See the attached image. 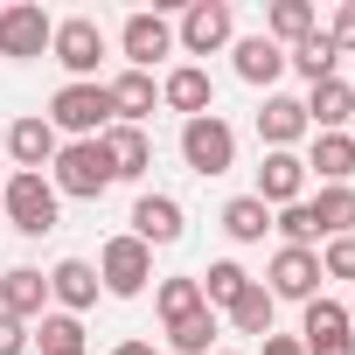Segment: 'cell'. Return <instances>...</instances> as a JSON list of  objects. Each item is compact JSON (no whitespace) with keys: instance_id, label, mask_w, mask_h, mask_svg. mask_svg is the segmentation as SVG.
<instances>
[{"instance_id":"1","label":"cell","mask_w":355,"mask_h":355,"mask_svg":"<svg viewBox=\"0 0 355 355\" xmlns=\"http://www.w3.org/2000/svg\"><path fill=\"white\" fill-rule=\"evenodd\" d=\"M49 189H56V196H77V202H98V196L112 189V153H105L98 139L56 146V160H49Z\"/></svg>"},{"instance_id":"2","label":"cell","mask_w":355,"mask_h":355,"mask_svg":"<svg viewBox=\"0 0 355 355\" xmlns=\"http://www.w3.org/2000/svg\"><path fill=\"white\" fill-rule=\"evenodd\" d=\"M56 132H70V139H105V125H112V98H105V84H63L56 98H49V112H42Z\"/></svg>"},{"instance_id":"3","label":"cell","mask_w":355,"mask_h":355,"mask_svg":"<svg viewBox=\"0 0 355 355\" xmlns=\"http://www.w3.org/2000/svg\"><path fill=\"white\" fill-rule=\"evenodd\" d=\"M56 189H49V174H15V182H0V209H8V223L21 237H49L56 230Z\"/></svg>"},{"instance_id":"4","label":"cell","mask_w":355,"mask_h":355,"mask_svg":"<svg viewBox=\"0 0 355 355\" xmlns=\"http://www.w3.org/2000/svg\"><path fill=\"white\" fill-rule=\"evenodd\" d=\"M182 160L202 174V182H209V174H230V167H237V132H230L216 112L182 119Z\"/></svg>"},{"instance_id":"5","label":"cell","mask_w":355,"mask_h":355,"mask_svg":"<svg viewBox=\"0 0 355 355\" xmlns=\"http://www.w3.org/2000/svg\"><path fill=\"white\" fill-rule=\"evenodd\" d=\"M49 56L70 70V84H98V63H105V28H98L91 15H70V21H56Z\"/></svg>"},{"instance_id":"6","label":"cell","mask_w":355,"mask_h":355,"mask_svg":"<svg viewBox=\"0 0 355 355\" xmlns=\"http://www.w3.org/2000/svg\"><path fill=\"white\" fill-rule=\"evenodd\" d=\"M146 279H153V251L125 230V237H112L105 251H98V286L112 293V300H139L146 293Z\"/></svg>"},{"instance_id":"7","label":"cell","mask_w":355,"mask_h":355,"mask_svg":"<svg viewBox=\"0 0 355 355\" xmlns=\"http://www.w3.org/2000/svg\"><path fill=\"white\" fill-rule=\"evenodd\" d=\"M174 42H182L189 56H216L237 42V15H230V0H196V8L182 15V28H174Z\"/></svg>"},{"instance_id":"8","label":"cell","mask_w":355,"mask_h":355,"mask_svg":"<svg viewBox=\"0 0 355 355\" xmlns=\"http://www.w3.org/2000/svg\"><path fill=\"white\" fill-rule=\"evenodd\" d=\"M272 300H320V251H293V244H279V258H272V272L258 279Z\"/></svg>"},{"instance_id":"9","label":"cell","mask_w":355,"mask_h":355,"mask_svg":"<svg viewBox=\"0 0 355 355\" xmlns=\"http://www.w3.org/2000/svg\"><path fill=\"white\" fill-rule=\"evenodd\" d=\"M49 35H56V21L35 8V0H15V8H0V56L28 63V56H42V49H49Z\"/></svg>"},{"instance_id":"10","label":"cell","mask_w":355,"mask_h":355,"mask_svg":"<svg viewBox=\"0 0 355 355\" xmlns=\"http://www.w3.org/2000/svg\"><path fill=\"white\" fill-rule=\"evenodd\" d=\"M119 49H125V70H146L153 77V63L160 56H174V28H167V15H125V28H119Z\"/></svg>"},{"instance_id":"11","label":"cell","mask_w":355,"mask_h":355,"mask_svg":"<svg viewBox=\"0 0 355 355\" xmlns=\"http://www.w3.org/2000/svg\"><path fill=\"white\" fill-rule=\"evenodd\" d=\"M300 348H306V355H355V327H348V306H334V300H306V320H300Z\"/></svg>"},{"instance_id":"12","label":"cell","mask_w":355,"mask_h":355,"mask_svg":"<svg viewBox=\"0 0 355 355\" xmlns=\"http://www.w3.org/2000/svg\"><path fill=\"white\" fill-rule=\"evenodd\" d=\"M251 196H258L265 209H293V202H306V160H300V153H265Z\"/></svg>"},{"instance_id":"13","label":"cell","mask_w":355,"mask_h":355,"mask_svg":"<svg viewBox=\"0 0 355 355\" xmlns=\"http://www.w3.org/2000/svg\"><path fill=\"white\" fill-rule=\"evenodd\" d=\"M300 132H313V125H306V105L286 98V91H265V105H258V139H265V153H293Z\"/></svg>"},{"instance_id":"14","label":"cell","mask_w":355,"mask_h":355,"mask_svg":"<svg viewBox=\"0 0 355 355\" xmlns=\"http://www.w3.org/2000/svg\"><path fill=\"white\" fill-rule=\"evenodd\" d=\"M8 153H15V174H42V167L56 160V125H49L42 112L15 119V125H8Z\"/></svg>"},{"instance_id":"15","label":"cell","mask_w":355,"mask_h":355,"mask_svg":"<svg viewBox=\"0 0 355 355\" xmlns=\"http://www.w3.org/2000/svg\"><path fill=\"white\" fill-rule=\"evenodd\" d=\"M160 105H167V112H182V119L216 112V84H209V70H196V63L167 70V77H160Z\"/></svg>"},{"instance_id":"16","label":"cell","mask_w":355,"mask_h":355,"mask_svg":"<svg viewBox=\"0 0 355 355\" xmlns=\"http://www.w3.org/2000/svg\"><path fill=\"white\" fill-rule=\"evenodd\" d=\"M182 230H189V216H182V202L174 196H139L132 202V237L153 251V244H182Z\"/></svg>"},{"instance_id":"17","label":"cell","mask_w":355,"mask_h":355,"mask_svg":"<svg viewBox=\"0 0 355 355\" xmlns=\"http://www.w3.org/2000/svg\"><path fill=\"white\" fill-rule=\"evenodd\" d=\"M105 98H112V125H139V119L160 105V84H153L146 70H119V77L105 84Z\"/></svg>"},{"instance_id":"18","label":"cell","mask_w":355,"mask_h":355,"mask_svg":"<svg viewBox=\"0 0 355 355\" xmlns=\"http://www.w3.org/2000/svg\"><path fill=\"white\" fill-rule=\"evenodd\" d=\"M98 146L112 153V182H139V174L153 167V139H146L139 125H105Z\"/></svg>"},{"instance_id":"19","label":"cell","mask_w":355,"mask_h":355,"mask_svg":"<svg viewBox=\"0 0 355 355\" xmlns=\"http://www.w3.org/2000/svg\"><path fill=\"white\" fill-rule=\"evenodd\" d=\"M300 105H306V125H313V132H341V125L355 119V84L327 77V84H313Z\"/></svg>"},{"instance_id":"20","label":"cell","mask_w":355,"mask_h":355,"mask_svg":"<svg viewBox=\"0 0 355 355\" xmlns=\"http://www.w3.org/2000/svg\"><path fill=\"white\" fill-rule=\"evenodd\" d=\"M49 306V279L35 265H15L8 279H0V313H15V320H42Z\"/></svg>"},{"instance_id":"21","label":"cell","mask_w":355,"mask_h":355,"mask_svg":"<svg viewBox=\"0 0 355 355\" xmlns=\"http://www.w3.org/2000/svg\"><path fill=\"white\" fill-rule=\"evenodd\" d=\"M306 174H320L327 189H348V174H355V139H348V132H313Z\"/></svg>"},{"instance_id":"22","label":"cell","mask_w":355,"mask_h":355,"mask_svg":"<svg viewBox=\"0 0 355 355\" xmlns=\"http://www.w3.org/2000/svg\"><path fill=\"white\" fill-rule=\"evenodd\" d=\"M230 56H237V77L244 84H279V70H286V49L272 42V35H244V42H230Z\"/></svg>"},{"instance_id":"23","label":"cell","mask_w":355,"mask_h":355,"mask_svg":"<svg viewBox=\"0 0 355 355\" xmlns=\"http://www.w3.org/2000/svg\"><path fill=\"white\" fill-rule=\"evenodd\" d=\"M49 300H56L63 313H84V306L98 300V265H84V258H63V265L49 272Z\"/></svg>"},{"instance_id":"24","label":"cell","mask_w":355,"mask_h":355,"mask_svg":"<svg viewBox=\"0 0 355 355\" xmlns=\"http://www.w3.org/2000/svg\"><path fill=\"white\" fill-rule=\"evenodd\" d=\"M196 286H202V306L216 313V306H237V293L251 286V272H244L237 258H216L209 272H196Z\"/></svg>"},{"instance_id":"25","label":"cell","mask_w":355,"mask_h":355,"mask_svg":"<svg viewBox=\"0 0 355 355\" xmlns=\"http://www.w3.org/2000/svg\"><path fill=\"white\" fill-rule=\"evenodd\" d=\"M306 216H313L320 237H348V230H355V189H320V196L306 202Z\"/></svg>"},{"instance_id":"26","label":"cell","mask_w":355,"mask_h":355,"mask_svg":"<svg viewBox=\"0 0 355 355\" xmlns=\"http://www.w3.org/2000/svg\"><path fill=\"white\" fill-rule=\"evenodd\" d=\"M272 313H279V300H272V293H265V286L251 279V286L237 293V306H230V327H237V334H258V341H265V334H272Z\"/></svg>"},{"instance_id":"27","label":"cell","mask_w":355,"mask_h":355,"mask_svg":"<svg viewBox=\"0 0 355 355\" xmlns=\"http://www.w3.org/2000/svg\"><path fill=\"white\" fill-rule=\"evenodd\" d=\"M265 35H272L279 49H286V42L300 49V42L313 35V8H306V0H272V15H265Z\"/></svg>"},{"instance_id":"28","label":"cell","mask_w":355,"mask_h":355,"mask_svg":"<svg viewBox=\"0 0 355 355\" xmlns=\"http://www.w3.org/2000/svg\"><path fill=\"white\" fill-rule=\"evenodd\" d=\"M223 230H230L237 244H265V230H272V209H265L258 196H237V202H223Z\"/></svg>"},{"instance_id":"29","label":"cell","mask_w":355,"mask_h":355,"mask_svg":"<svg viewBox=\"0 0 355 355\" xmlns=\"http://www.w3.org/2000/svg\"><path fill=\"white\" fill-rule=\"evenodd\" d=\"M167 348H174V355H216V313L202 306V313H189V320H174V327H167Z\"/></svg>"},{"instance_id":"30","label":"cell","mask_w":355,"mask_h":355,"mask_svg":"<svg viewBox=\"0 0 355 355\" xmlns=\"http://www.w3.org/2000/svg\"><path fill=\"white\" fill-rule=\"evenodd\" d=\"M28 334L42 341V355H84V327H77V313H42Z\"/></svg>"},{"instance_id":"31","label":"cell","mask_w":355,"mask_h":355,"mask_svg":"<svg viewBox=\"0 0 355 355\" xmlns=\"http://www.w3.org/2000/svg\"><path fill=\"white\" fill-rule=\"evenodd\" d=\"M334 56H341V49H334V42H327V35L313 28V35H306V42H300V49H293L286 63H293V70H300L306 84H327V77H334Z\"/></svg>"},{"instance_id":"32","label":"cell","mask_w":355,"mask_h":355,"mask_svg":"<svg viewBox=\"0 0 355 355\" xmlns=\"http://www.w3.org/2000/svg\"><path fill=\"white\" fill-rule=\"evenodd\" d=\"M153 306H160V320L174 327V320H189V313H202V286H196V279H160Z\"/></svg>"},{"instance_id":"33","label":"cell","mask_w":355,"mask_h":355,"mask_svg":"<svg viewBox=\"0 0 355 355\" xmlns=\"http://www.w3.org/2000/svg\"><path fill=\"white\" fill-rule=\"evenodd\" d=\"M320 279H355V237H327V258H320Z\"/></svg>"},{"instance_id":"34","label":"cell","mask_w":355,"mask_h":355,"mask_svg":"<svg viewBox=\"0 0 355 355\" xmlns=\"http://www.w3.org/2000/svg\"><path fill=\"white\" fill-rule=\"evenodd\" d=\"M35 334H28V320H15V313H0V355H21Z\"/></svg>"},{"instance_id":"35","label":"cell","mask_w":355,"mask_h":355,"mask_svg":"<svg viewBox=\"0 0 355 355\" xmlns=\"http://www.w3.org/2000/svg\"><path fill=\"white\" fill-rule=\"evenodd\" d=\"M327 42H334V49H355V0H341V15H334Z\"/></svg>"},{"instance_id":"36","label":"cell","mask_w":355,"mask_h":355,"mask_svg":"<svg viewBox=\"0 0 355 355\" xmlns=\"http://www.w3.org/2000/svg\"><path fill=\"white\" fill-rule=\"evenodd\" d=\"M258 355H306V348H300V334H265Z\"/></svg>"},{"instance_id":"37","label":"cell","mask_w":355,"mask_h":355,"mask_svg":"<svg viewBox=\"0 0 355 355\" xmlns=\"http://www.w3.org/2000/svg\"><path fill=\"white\" fill-rule=\"evenodd\" d=\"M112 355H153V341H139V334H132V341H119Z\"/></svg>"},{"instance_id":"38","label":"cell","mask_w":355,"mask_h":355,"mask_svg":"<svg viewBox=\"0 0 355 355\" xmlns=\"http://www.w3.org/2000/svg\"><path fill=\"white\" fill-rule=\"evenodd\" d=\"M0 146H8V125H0Z\"/></svg>"},{"instance_id":"39","label":"cell","mask_w":355,"mask_h":355,"mask_svg":"<svg viewBox=\"0 0 355 355\" xmlns=\"http://www.w3.org/2000/svg\"><path fill=\"white\" fill-rule=\"evenodd\" d=\"M216 355H237V348H216Z\"/></svg>"},{"instance_id":"40","label":"cell","mask_w":355,"mask_h":355,"mask_svg":"<svg viewBox=\"0 0 355 355\" xmlns=\"http://www.w3.org/2000/svg\"><path fill=\"white\" fill-rule=\"evenodd\" d=\"M348 327H355V306H348Z\"/></svg>"}]
</instances>
